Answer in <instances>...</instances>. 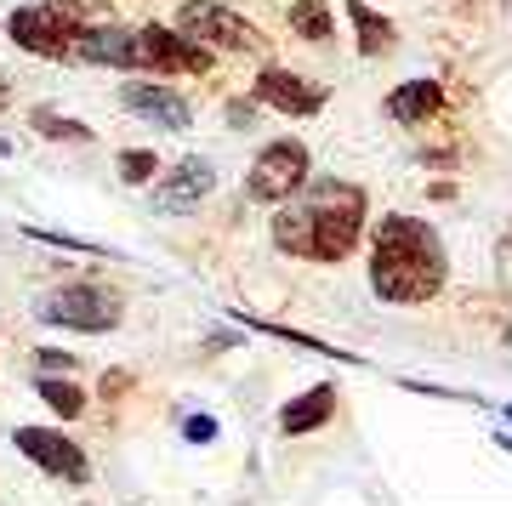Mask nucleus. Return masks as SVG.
Wrapping results in <instances>:
<instances>
[{
    "instance_id": "14",
    "label": "nucleus",
    "mask_w": 512,
    "mask_h": 506,
    "mask_svg": "<svg viewBox=\"0 0 512 506\" xmlns=\"http://www.w3.org/2000/svg\"><path fill=\"white\" fill-rule=\"evenodd\" d=\"M348 23L359 29V52H365V57L393 52V23H387L382 12H370L365 0H348Z\"/></svg>"
},
{
    "instance_id": "11",
    "label": "nucleus",
    "mask_w": 512,
    "mask_h": 506,
    "mask_svg": "<svg viewBox=\"0 0 512 506\" xmlns=\"http://www.w3.org/2000/svg\"><path fill=\"white\" fill-rule=\"evenodd\" d=\"M120 103H126L131 114H143L148 126H165V131H188L194 126V109H188L177 91L154 86V80H131V86L120 91Z\"/></svg>"
},
{
    "instance_id": "6",
    "label": "nucleus",
    "mask_w": 512,
    "mask_h": 506,
    "mask_svg": "<svg viewBox=\"0 0 512 506\" xmlns=\"http://www.w3.org/2000/svg\"><path fill=\"white\" fill-rule=\"evenodd\" d=\"M313 171V154L296 137H279V143H268L262 154H256L251 177H245V188H251V199H262V205H279V199H291L302 182H308Z\"/></svg>"
},
{
    "instance_id": "17",
    "label": "nucleus",
    "mask_w": 512,
    "mask_h": 506,
    "mask_svg": "<svg viewBox=\"0 0 512 506\" xmlns=\"http://www.w3.org/2000/svg\"><path fill=\"white\" fill-rule=\"evenodd\" d=\"M35 131L40 137H57V143H92V131L80 126V120H63L52 109H35Z\"/></svg>"
},
{
    "instance_id": "23",
    "label": "nucleus",
    "mask_w": 512,
    "mask_h": 506,
    "mask_svg": "<svg viewBox=\"0 0 512 506\" xmlns=\"http://www.w3.org/2000/svg\"><path fill=\"white\" fill-rule=\"evenodd\" d=\"M507 421H512V410H507Z\"/></svg>"
},
{
    "instance_id": "4",
    "label": "nucleus",
    "mask_w": 512,
    "mask_h": 506,
    "mask_svg": "<svg viewBox=\"0 0 512 506\" xmlns=\"http://www.w3.org/2000/svg\"><path fill=\"white\" fill-rule=\"evenodd\" d=\"M74 29H80V6L74 0H46V6H18L6 35L35 57H69Z\"/></svg>"
},
{
    "instance_id": "1",
    "label": "nucleus",
    "mask_w": 512,
    "mask_h": 506,
    "mask_svg": "<svg viewBox=\"0 0 512 506\" xmlns=\"http://www.w3.org/2000/svg\"><path fill=\"white\" fill-rule=\"evenodd\" d=\"M274 245L302 262H342L365 234V188L359 182H313L308 199H279Z\"/></svg>"
},
{
    "instance_id": "12",
    "label": "nucleus",
    "mask_w": 512,
    "mask_h": 506,
    "mask_svg": "<svg viewBox=\"0 0 512 506\" xmlns=\"http://www.w3.org/2000/svg\"><path fill=\"white\" fill-rule=\"evenodd\" d=\"M444 109V86L439 80H404L393 97H387V114L399 120V126H421V120H433Z\"/></svg>"
},
{
    "instance_id": "19",
    "label": "nucleus",
    "mask_w": 512,
    "mask_h": 506,
    "mask_svg": "<svg viewBox=\"0 0 512 506\" xmlns=\"http://www.w3.org/2000/svg\"><path fill=\"white\" fill-rule=\"evenodd\" d=\"M183 433L194 438V444H211V438H217V421H211V416H194V421L183 427Z\"/></svg>"
},
{
    "instance_id": "3",
    "label": "nucleus",
    "mask_w": 512,
    "mask_h": 506,
    "mask_svg": "<svg viewBox=\"0 0 512 506\" xmlns=\"http://www.w3.org/2000/svg\"><path fill=\"white\" fill-rule=\"evenodd\" d=\"M211 46H200L183 29H131L126 40V69H154V74H205L211 69Z\"/></svg>"
},
{
    "instance_id": "9",
    "label": "nucleus",
    "mask_w": 512,
    "mask_h": 506,
    "mask_svg": "<svg viewBox=\"0 0 512 506\" xmlns=\"http://www.w3.org/2000/svg\"><path fill=\"white\" fill-rule=\"evenodd\" d=\"M211 194H217V165L194 154V160H183L177 171H165V182L154 188V205H160V211H171V217H183V211L205 205Z\"/></svg>"
},
{
    "instance_id": "18",
    "label": "nucleus",
    "mask_w": 512,
    "mask_h": 506,
    "mask_svg": "<svg viewBox=\"0 0 512 506\" xmlns=\"http://www.w3.org/2000/svg\"><path fill=\"white\" fill-rule=\"evenodd\" d=\"M154 171H160V160H154L148 148H126V154H120V177H126L131 188H143V182H154Z\"/></svg>"
},
{
    "instance_id": "13",
    "label": "nucleus",
    "mask_w": 512,
    "mask_h": 506,
    "mask_svg": "<svg viewBox=\"0 0 512 506\" xmlns=\"http://www.w3.org/2000/svg\"><path fill=\"white\" fill-rule=\"evenodd\" d=\"M330 416H336V387H330V381H319V387H308L302 398H291V404L279 410V427L296 438V433H313V427H325Z\"/></svg>"
},
{
    "instance_id": "22",
    "label": "nucleus",
    "mask_w": 512,
    "mask_h": 506,
    "mask_svg": "<svg viewBox=\"0 0 512 506\" xmlns=\"http://www.w3.org/2000/svg\"><path fill=\"white\" fill-rule=\"evenodd\" d=\"M6 154H12V148H6V143H0V160H6Z\"/></svg>"
},
{
    "instance_id": "2",
    "label": "nucleus",
    "mask_w": 512,
    "mask_h": 506,
    "mask_svg": "<svg viewBox=\"0 0 512 506\" xmlns=\"http://www.w3.org/2000/svg\"><path fill=\"white\" fill-rule=\"evenodd\" d=\"M370 290L393 308H421L444 290V245L416 217L376 222V251H370Z\"/></svg>"
},
{
    "instance_id": "7",
    "label": "nucleus",
    "mask_w": 512,
    "mask_h": 506,
    "mask_svg": "<svg viewBox=\"0 0 512 506\" xmlns=\"http://www.w3.org/2000/svg\"><path fill=\"white\" fill-rule=\"evenodd\" d=\"M177 29L194 35L200 46H211V52H251L256 40H262L239 12H228L217 0H188L183 12H177Z\"/></svg>"
},
{
    "instance_id": "15",
    "label": "nucleus",
    "mask_w": 512,
    "mask_h": 506,
    "mask_svg": "<svg viewBox=\"0 0 512 506\" xmlns=\"http://www.w3.org/2000/svg\"><path fill=\"white\" fill-rule=\"evenodd\" d=\"M291 29L302 40H313V46H330V35H336V18H330L325 0H296L291 6Z\"/></svg>"
},
{
    "instance_id": "8",
    "label": "nucleus",
    "mask_w": 512,
    "mask_h": 506,
    "mask_svg": "<svg viewBox=\"0 0 512 506\" xmlns=\"http://www.w3.org/2000/svg\"><path fill=\"white\" fill-rule=\"evenodd\" d=\"M12 444H18V450L29 455L40 472H52V478H63V484H86V478H92L86 450H80L74 438L52 433V427H18V433H12Z\"/></svg>"
},
{
    "instance_id": "21",
    "label": "nucleus",
    "mask_w": 512,
    "mask_h": 506,
    "mask_svg": "<svg viewBox=\"0 0 512 506\" xmlns=\"http://www.w3.org/2000/svg\"><path fill=\"white\" fill-rule=\"evenodd\" d=\"M6 103H12V86H6V80H0V109H6Z\"/></svg>"
},
{
    "instance_id": "10",
    "label": "nucleus",
    "mask_w": 512,
    "mask_h": 506,
    "mask_svg": "<svg viewBox=\"0 0 512 506\" xmlns=\"http://www.w3.org/2000/svg\"><path fill=\"white\" fill-rule=\"evenodd\" d=\"M256 97H262L268 109L291 114V120L325 109V91L313 86V80H302V74H291V69H262L256 74Z\"/></svg>"
},
{
    "instance_id": "20",
    "label": "nucleus",
    "mask_w": 512,
    "mask_h": 506,
    "mask_svg": "<svg viewBox=\"0 0 512 506\" xmlns=\"http://www.w3.org/2000/svg\"><path fill=\"white\" fill-rule=\"evenodd\" d=\"M69 353H57V347H40V370H46V376H52V370H69Z\"/></svg>"
},
{
    "instance_id": "5",
    "label": "nucleus",
    "mask_w": 512,
    "mask_h": 506,
    "mask_svg": "<svg viewBox=\"0 0 512 506\" xmlns=\"http://www.w3.org/2000/svg\"><path fill=\"white\" fill-rule=\"evenodd\" d=\"M120 296L114 290H103V285H63V290H52L46 302H40V319L46 325H63V330H114L120 325Z\"/></svg>"
},
{
    "instance_id": "16",
    "label": "nucleus",
    "mask_w": 512,
    "mask_h": 506,
    "mask_svg": "<svg viewBox=\"0 0 512 506\" xmlns=\"http://www.w3.org/2000/svg\"><path fill=\"white\" fill-rule=\"evenodd\" d=\"M40 398H46V404H52L63 421H74L80 410H86V393H80V381H63L57 370H52V376H40Z\"/></svg>"
}]
</instances>
